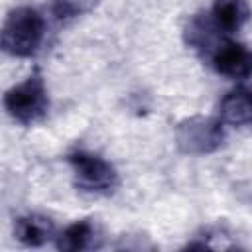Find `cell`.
<instances>
[{"label":"cell","instance_id":"obj_10","mask_svg":"<svg viewBox=\"0 0 252 252\" xmlns=\"http://www.w3.org/2000/svg\"><path fill=\"white\" fill-rule=\"evenodd\" d=\"M100 0H53V14L59 20H69L91 12Z\"/></svg>","mask_w":252,"mask_h":252},{"label":"cell","instance_id":"obj_8","mask_svg":"<svg viewBox=\"0 0 252 252\" xmlns=\"http://www.w3.org/2000/svg\"><path fill=\"white\" fill-rule=\"evenodd\" d=\"M220 114L228 124L246 126L252 118V98L248 89L238 87L230 91L220 102Z\"/></svg>","mask_w":252,"mask_h":252},{"label":"cell","instance_id":"obj_6","mask_svg":"<svg viewBox=\"0 0 252 252\" xmlns=\"http://www.w3.org/2000/svg\"><path fill=\"white\" fill-rule=\"evenodd\" d=\"M14 236L26 246H41L53 236V222L41 215H26L16 220Z\"/></svg>","mask_w":252,"mask_h":252},{"label":"cell","instance_id":"obj_3","mask_svg":"<svg viewBox=\"0 0 252 252\" xmlns=\"http://www.w3.org/2000/svg\"><path fill=\"white\" fill-rule=\"evenodd\" d=\"M175 140L185 154H211L224 142V130L219 120L211 116H191L177 124Z\"/></svg>","mask_w":252,"mask_h":252},{"label":"cell","instance_id":"obj_1","mask_svg":"<svg viewBox=\"0 0 252 252\" xmlns=\"http://www.w3.org/2000/svg\"><path fill=\"white\" fill-rule=\"evenodd\" d=\"M45 35L43 16L30 6H20L8 14L0 28V49L14 57L33 55Z\"/></svg>","mask_w":252,"mask_h":252},{"label":"cell","instance_id":"obj_7","mask_svg":"<svg viewBox=\"0 0 252 252\" xmlns=\"http://www.w3.org/2000/svg\"><path fill=\"white\" fill-rule=\"evenodd\" d=\"M248 18V8L242 0H217L211 10V22L219 32L232 33L242 28Z\"/></svg>","mask_w":252,"mask_h":252},{"label":"cell","instance_id":"obj_9","mask_svg":"<svg viewBox=\"0 0 252 252\" xmlns=\"http://www.w3.org/2000/svg\"><path fill=\"white\" fill-rule=\"evenodd\" d=\"M94 236V228L89 220H77L73 224H69L61 236H57V248L59 250H67V252H75V250H83L91 244Z\"/></svg>","mask_w":252,"mask_h":252},{"label":"cell","instance_id":"obj_5","mask_svg":"<svg viewBox=\"0 0 252 252\" xmlns=\"http://www.w3.org/2000/svg\"><path fill=\"white\" fill-rule=\"evenodd\" d=\"M213 67L224 77L246 79L250 75V53L242 43L226 41L213 51Z\"/></svg>","mask_w":252,"mask_h":252},{"label":"cell","instance_id":"obj_4","mask_svg":"<svg viewBox=\"0 0 252 252\" xmlns=\"http://www.w3.org/2000/svg\"><path fill=\"white\" fill-rule=\"evenodd\" d=\"M69 163L77 177V183L87 191H110L116 187V169L100 156L91 152H75L69 156Z\"/></svg>","mask_w":252,"mask_h":252},{"label":"cell","instance_id":"obj_2","mask_svg":"<svg viewBox=\"0 0 252 252\" xmlns=\"http://www.w3.org/2000/svg\"><path fill=\"white\" fill-rule=\"evenodd\" d=\"M47 89L39 73L30 75L4 94V108L22 124H32L47 110Z\"/></svg>","mask_w":252,"mask_h":252}]
</instances>
